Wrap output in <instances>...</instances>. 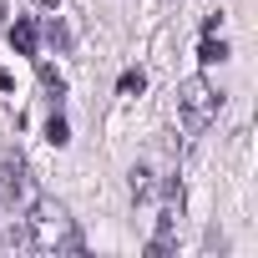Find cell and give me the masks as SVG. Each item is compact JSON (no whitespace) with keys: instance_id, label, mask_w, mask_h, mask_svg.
<instances>
[{"instance_id":"1","label":"cell","mask_w":258,"mask_h":258,"mask_svg":"<svg viewBox=\"0 0 258 258\" xmlns=\"http://www.w3.org/2000/svg\"><path fill=\"white\" fill-rule=\"evenodd\" d=\"M21 218H26V248H41V253H81V233H76V223L66 218L61 203L36 198Z\"/></svg>"},{"instance_id":"2","label":"cell","mask_w":258,"mask_h":258,"mask_svg":"<svg viewBox=\"0 0 258 258\" xmlns=\"http://www.w3.org/2000/svg\"><path fill=\"white\" fill-rule=\"evenodd\" d=\"M218 106H223V96L203 81V76H192V81H182L177 86V111H182V137H203L208 132V121L218 116Z\"/></svg>"},{"instance_id":"3","label":"cell","mask_w":258,"mask_h":258,"mask_svg":"<svg viewBox=\"0 0 258 258\" xmlns=\"http://www.w3.org/2000/svg\"><path fill=\"white\" fill-rule=\"evenodd\" d=\"M36 198H41V192H36V177L26 172V162H21V157H11V152H6V157H0V203H6V213H16V218H21Z\"/></svg>"},{"instance_id":"4","label":"cell","mask_w":258,"mask_h":258,"mask_svg":"<svg viewBox=\"0 0 258 258\" xmlns=\"http://www.w3.org/2000/svg\"><path fill=\"white\" fill-rule=\"evenodd\" d=\"M36 41H41V26H36L31 16H16V26H11V46H16L21 56H36Z\"/></svg>"},{"instance_id":"5","label":"cell","mask_w":258,"mask_h":258,"mask_svg":"<svg viewBox=\"0 0 258 258\" xmlns=\"http://www.w3.org/2000/svg\"><path fill=\"white\" fill-rule=\"evenodd\" d=\"M223 56H228V46H223L218 36H203V51H198V61H208V66H213V61H223Z\"/></svg>"},{"instance_id":"6","label":"cell","mask_w":258,"mask_h":258,"mask_svg":"<svg viewBox=\"0 0 258 258\" xmlns=\"http://www.w3.org/2000/svg\"><path fill=\"white\" fill-rule=\"evenodd\" d=\"M132 198H137V203L152 198V172H147V167H132Z\"/></svg>"},{"instance_id":"7","label":"cell","mask_w":258,"mask_h":258,"mask_svg":"<svg viewBox=\"0 0 258 258\" xmlns=\"http://www.w3.org/2000/svg\"><path fill=\"white\" fill-rule=\"evenodd\" d=\"M116 86H121V96H142L147 76H142V71H121V81H116Z\"/></svg>"},{"instance_id":"8","label":"cell","mask_w":258,"mask_h":258,"mask_svg":"<svg viewBox=\"0 0 258 258\" xmlns=\"http://www.w3.org/2000/svg\"><path fill=\"white\" fill-rule=\"evenodd\" d=\"M46 137H51L56 147H66V142H71V132H66V121H61V116H51V121H46Z\"/></svg>"},{"instance_id":"9","label":"cell","mask_w":258,"mask_h":258,"mask_svg":"<svg viewBox=\"0 0 258 258\" xmlns=\"http://www.w3.org/2000/svg\"><path fill=\"white\" fill-rule=\"evenodd\" d=\"M46 41H51V46H71V36H66L61 21H46Z\"/></svg>"},{"instance_id":"10","label":"cell","mask_w":258,"mask_h":258,"mask_svg":"<svg viewBox=\"0 0 258 258\" xmlns=\"http://www.w3.org/2000/svg\"><path fill=\"white\" fill-rule=\"evenodd\" d=\"M41 81H46V91H56V96H61V91H66V81H61V76H56V66H41Z\"/></svg>"}]
</instances>
